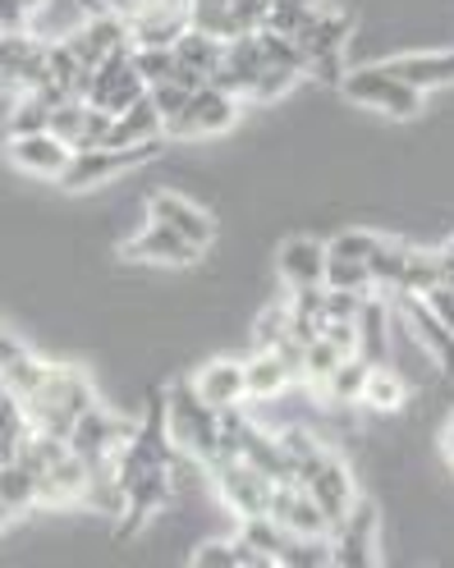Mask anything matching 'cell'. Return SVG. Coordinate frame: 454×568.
<instances>
[{
  "label": "cell",
  "instance_id": "cell-1",
  "mask_svg": "<svg viewBox=\"0 0 454 568\" xmlns=\"http://www.w3.org/2000/svg\"><path fill=\"white\" fill-rule=\"evenodd\" d=\"M23 408H28L32 432H47V436L69 440L74 422L97 408V389H92V381H88L83 367H74V363H51L47 385H42Z\"/></svg>",
  "mask_w": 454,
  "mask_h": 568
},
{
  "label": "cell",
  "instance_id": "cell-2",
  "mask_svg": "<svg viewBox=\"0 0 454 568\" xmlns=\"http://www.w3.org/2000/svg\"><path fill=\"white\" fill-rule=\"evenodd\" d=\"M161 408H165V436H170V445L212 468L216 464V408L198 395L193 381H174L165 389Z\"/></svg>",
  "mask_w": 454,
  "mask_h": 568
},
{
  "label": "cell",
  "instance_id": "cell-3",
  "mask_svg": "<svg viewBox=\"0 0 454 568\" xmlns=\"http://www.w3.org/2000/svg\"><path fill=\"white\" fill-rule=\"evenodd\" d=\"M340 92L349 101L367 105V111H381L386 120H413L417 111H423V92L400 83L386 64H359V69H349V74L340 79Z\"/></svg>",
  "mask_w": 454,
  "mask_h": 568
},
{
  "label": "cell",
  "instance_id": "cell-4",
  "mask_svg": "<svg viewBox=\"0 0 454 568\" xmlns=\"http://www.w3.org/2000/svg\"><path fill=\"white\" fill-rule=\"evenodd\" d=\"M157 152H161V138L143 142V148H124V152H115V148H83V152L69 156V165L60 174V189L64 193H88V189L115 180V174H124V170H138L143 161H152Z\"/></svg>",
  "mask_w": 454,
  "mask_h": 568
},
{
  "label": "cell",
  "instance_id": "cell-5",
  "mask_svg": "<svg viewBox=\"0 0 454 568\" xmlns=\"http://www.w3.org/2000/svg\"><path fill=\"white\" fill-rule=\"evenodd\" d=\"M47 79V42H38L32 32H0V92L28 97Z\"/></svg>",
  "mask_w": 454,
  "mask_h": 568
},
{
  "label": "cell",
  "instance_id": "cell-6",
  "mask_svg": "<svg viewBox=\"0 0 454 568\" xmlns=\"http://www.w3.org/2000/svg\"><path fill=\"white\" fill-rule=\"evenodd\" d=\"M133 432H138V422L115 417V413H107L97 404L92 413H83L74 422V432H69V449H74L79 458H88V464H101V458H120L129 449Z\"/></svg>",
  "mask_w": 454,
  "mask_h": 568
},
{
  "label": "cell",
  "instance_id": "cell-7",
  "mask_svg": "<svg viewBox=\"0 0 454 568\" xmlns=\"http://www.w3.org/2000/svg\"><path fill=\"white\" fill-rule=\"evenodd\" d=\"M331 559L335 568H376V505L372 500H354L335 531H331Z\"/></svg>",
  "mask_w": 454,
  "mask_h": 568
},
{
  "label": "cell",
  "instance_id": "cell-8",
  "mask_svg": "<svg viewBox=\"0 0 454 568\" xmlns=\"http://www.w3.org/2000/svg\"><path fill=\"white\" fill-rule=\"evenodd\" d=\"M239 111H243V101H239V97H230V92H221V88L206 83V88L193 92L184 120L174 124L165 138H221V133L234 129Z\"/></svg>",
  "mask_w": 454,
  "mask_h": 568
},
{
  "label": "cell",
  "instance_id": "cell-9",
  "mask_svg": "<svg viewBox=\"0 0 454 568\" xmlns=\"http://www.w3.org/2000/svg\"><path fill=\"white\" fill-rule=\"evenodd\" d=\"M212 477H216L221 500H225L239 518H262V514H271V490H275V486H271L258 468L243 464V458H225V464L212 468Z\"/></svg>",
  "mask_w": 454,
  "mask_h": 568
},
{
  "label": "cell",
  "instance_id": "cell-10",
  "mask_svg": "<svg viewBox=\"0 0 454 568\" xmlns=\"http://www.w3.org/2000/svg\"><path fill=\"white\" fill-rule=\"evenodd\" d=\"M120 257L124 262H148V266H193L198 257H202V247H193L189 239H180L174 230H165V225H157V221H148L143 230H138L124 247H120Z\"/></svg>",
  "mask_w": 454,
  "mask_h": 568
},
{
  "label": "cell",
  "instance_id": "cell-11",
  "mask_svg": "<svg viewBox=\"0 0 454 568\" xmlns=\"http://www.w3.org/2000/svg\"><path fill=\"white\" fill-rule=\"evenodd\" d=\"M148 211H152V221L174 230L180 239H189L193 247H212L216 239V221H212V211H202L198 202L180 197V193H152L148 197Z\"/></svg>",
  "mask_w": 454,
  "mask_h": 568
},
{
  "label": "cell",
  "instance_id": "cell-12",
  "mask_svg": "<svg viewBox=\"0 0 454 568\" xmlns=\"http://www.w3.org/2000/svg\"><path fill=\"white\" fill-rule=\"evenodd\" d=\"M174 468V464H170ZM170 468H152L143 473L129 490H124V514H120V537H133L143 523H152L174 495V473Z\"/></svg>",
  "mask_w": 454,
  "mask_h": 568
},
{
  "label": "cell",
  "instance_id": "cell-13",
  "mask_svg": "<svg viewBox=\"0 0 454 568\" xmlns=\"http://www.w3.org/2000/svg\"><path fill=\"white\" fill-rule=\"evenodd\" d=\"M6 156H10V165L19 170V174H32V180H51V184H60V174H64V165H69V152L60 138H51V133H28V138H10V148H6Z\"/></svg>",
  "mask_w": 454,
  "mask_h": 568
},
{
  "label": "cell",
  "instance_id": "cell-14",
  "mask_svg": "<svg viewBox=\"0 0 454 568\" xmlns=\"http://www.w3.org/2000/svg\"><path fill=\"white\" fill-rule=\"evenodd\" d=\"M307 500L317 505L322 514H326V523H331V531H335V523L354 509V500H359V486H354V473H349V464L340 454H331L326 464L317 468V477H312L307 486Z\"/></svg>",
  "mask_w": 454,
  "mask_h": 568
},
{
  "label": "cell",
  "instance_id": "cell-15",
  "mask_svg": "<svg viewBox=\"0 0 454 568\" xmlns=\"http://www.w3.org/2000/svg\"><path fill=\"white\" fill-rule=\"evenodd\" d=\"M400 312H404V326L413 335V344L427 353V358H436V367L454 372V335L436 322V312L427 307V298L417 294H400Z\"/></svg>",
  "mask_w": 454,
  "mask_h": 568
},
{
  "label": "cell",
  "instance_id": "cell-16",
  "mask_svg": "<svg viewBox=\"0 0 454 568\" xmlns=\"http://www.w3.org/2000/svg\"><path fill=\"white\" fill-rule=\"evenodd\" d=\"M129 19V42L133 51L138 47H161V51H174V42L189 32V10H161V6H143L138 0Z\"/></svg>",
  "mask_w": 454,
  "mask_h": 568
},
{
  "label": "cell",
  "instance_id": "cell-17",
  "mask_svg": "<svg viewBox=\"0 0 454 568\" xmlns=\"http://www.w3.org/2000/svg\"><path fill=\"white\" fill-rule=\"evenodd\" d=\"M88 477H92L88 458H79L74 449H69L64 458H56V464L38 477V505H51V509H60V505H83Z\"/></svg>",
  "mask_w": 454,
  "mask_h": 568
},
{
  "label": "cell",
  "instance_id": "cell-18",
  "mask_svg": "<svg viewBox=\"0 0 454 568\" xmlns=\"http://www.w3.org/2000/svg\"><path fill=\"white\" fill-rule=\"evenodd\" d=\"M271 518L281 523L290 537H331L326 514L307 500L303 486H275L271 490Z\"/></svg>",
  "mask_w": 454,
  "mask_h": 568
},
{
  "label": "cell",
  "instance_id": "cell-19",
  "mask_svg": "<svg viewBox=\"0 0 454 568\" xmlns=\"http://www.w3.org/2000/svg\"><path fill=\"white\" fill-rule=\"evenodd\" d=\"M275 271L290 290H307V284H326V243L294 234L281 243V257H275Z\"/></svg>",
  "mask_w": 454,
  "mask_h": 568
},
{
  "label": "cell",
  "instance_id": "cell-20",
  "mask_svg": "<svg viewBox=\"0 0 454 568\" xmlns=\"http://www.w3.org/2000/svg\"><path fill=\"white\" fill-rule=\"evenodd\" d=\"M386 69L400 79V83H408V88H417V92H432V88H450L454 83V51H423V55H395V60H386Z\"/></svg>",
  "mask_w": 454,
  "mask_h": 568
},
{
  "label": "cell",
  "instance_id": "cell-21",
  "mask_svg": "<svg viewBox=\"0 0 454 568\" xmlns=\"http://www.w3.org/2000/svg\"><path fill=\"white\" fill-rule=\"evenodd\" d=\"M193 389L212 404V408H234L249 399V385H243V363L239 358H216L193 376Z\"/></svg>",
  "mask_w": 454,
  "mask_h": 568
},
{
  "label": "cell",
  "instance_id": "cell-22",
  "mask_svg": "<svg viewBox=\"0 0 454 568\" xmlns=\"http://www.w3.org/2000/svg\"><path fill=\"white\" fill-rule=\"evenodd\" d=\"M243 464L258 468L271 486H294V468H290V458L281 449V440H275V432H262V426H253L249 440H243Z\"/></svg>",
  "mask_w": 454,
  "mask_h": 568
},
{
  "label": "cell",
  "instance_id": "cell-23",
  "mask_svg": "<svg viewBox=\"0 0 454 568\" xmlns=\"http://www.w3.org/2000/svg\"><path fill=\"white\" fill-rule=\"evenodd\" d=\"M386 316H391V307L381 303V298H363V307H359V316H354V326H359V358L367 363V367H386V358H391V344H386Z\"/></svg>",
  "mask_w": 454,
  "mask_h": 568
},
{
  "label": "cell",
  "instance_id": "cell-24",
  "mask_svg": "<svg viewBox=\"0 0 454 568\" xmlns=\"http://www.w3.org/2000/svg\"><path fill=\"white\" fill-rule=\"evenodd\" d=\"M349 32H354L349 14H340V10H317L312 28H303L294 42L303 47V55H307V60H322V55H340V51H344Z\"/></svg>",
  "mask_w": 454,
  "mask_h": 568
},
{
  "label": "cell",
  "instance_id": "cell-25",
  "mask_svg": "<svg viewBox=\"0 0 454 568\" xmlns=\"http://www.w3.org/2000/svg\"><path fill=\"white\" fill-rule=\"evenodd\" d=\"M157 138H165V133H161V115H157L152 97H143V101L129 105V111H124V115L111 124L107 148L124 152V148H143V142H157Z\"/></svg>",
  "mask_w": 454,
  "mask_h": 568
},
{
  "label": "cell",
  "instance_id": "cell-26",
  "mask_svg": "<svg viewBox=\"0 0 454 568\" xmlns=\"http://www.w3.org/2000/svg\"><path fill=\"white\" fill-rule=\"evenodd\" d=\"M243 385H249V399H258V404H271V399H281L285 389H294L290 372L281 367V358L266 353V348H258L253 358L243 363Z\"/></svg>",
  "mask_w": 454,
  "mask_h": 568
},
{
  "label": "cell",
  "instance_id": "cell-27",
  "mask_svg": "<svg viewBox=\"0 0 454 568\" xmlns=\"http://www.w3.org/2000/svg\"><path fill=\"white\" fill-rule=\"evenodd\" d=\"M221 60H225V42L206 38V32H198V28H189L184 38L174 42V64L189 69V74H202L206 83H212V74L221 69Z\"/></svg>",
  "mask_w": 454,
  "mask_h": 568
},
{
  "label": "cell",
  "instance_id": "cell-28",
  "mask_svg": "<svg viewBox=\"0 0 454 568\" xmlns=\"http://www.w3.org/2000/svg\"><path fill=\"white\" fill-rule=\"evenodd\" d=\"M28 436H32V422H28L23 399L10 395V389H0V464H14Z\"/></svg>",
  "mask_w": 454,
  "mask_h": 568
},
{
  "label": "cell",
  "instance_id": "cell-29",
  "mask_svg": "<svg viewBox=\"0 0 454 568\" xmlns=\"http://www.w3.org/2000/svg\"><path fill=\"white\" fill-rule=\"evenodd\" d=\"M88 124H92V105L88 101H64V105H56V111H51L47 133L60 138L69 152H83L88 148Z\"/></svg>",
  "mask_w": 454,
  "mask_h": 568
},
{
  "label": "cell",
  "instance_id": "cell-30",
  "mask_svg": "<svg viewBox=\"0 0 454 568\" xmlns=\"http://www.w3.org/2000/svg\"><path fill=\"white\" fill-rule=\"evenodd\" d=\"M239 546L253 550V555H266V559H281V550L290 546V531L275 523L271 514H262V518H239Z\"/></svg>",
  "mask_w": 454,
  "mask_h": 568
},
{
  "label": "cell",
  "instance_id": "cell-31",
  "mask_svg": "<svg viewBox=\"0 0 454 568\" xmlns=\"http://www.w3.org/2000/svg\"><path fill=\"white\" fill-rule=\"evenodd\" d=\"M0 500L14 518L38 509V473H28L23 464H0Z\"/></svg>",
  "mask_w": 454,
  "mask_h": 568
},
{
  "label": "cell",
  "instance_id": "cell-32",
  "mask_svg": "<svg viewBox=\"0 0 454 568\" xmlns=\"http://www.w3.org/2000/svg\"><path fill=\"white\" fill-rule=\"evenodd\" d=\"M404 266H408V243H400V239H381L376 253L367 257V271H372L376 290H400Z\"/></svg>",
  "mask_w": 454,
  "mask_h": 568
},
{
  "label": "cell",
  "instance_id": "cell-33",
  "mask_svg": "<svg viewBox=\"0 0 454 568\" xmlns=\"http://www.w3.org/2000/svg\"><path fill=\"white\" fill-rule=\"evenodd\" d=\"M404 399H408V381L400 372H391V367H372L363 404L376 408V413H395V408H404Z\"/></svg>",
  "mask_w": 454,
  "mask_h": 568
},
{
  "label": "cell",
  "instance_id": "cell-34",
  "mask_svg": "<svg viewBox=\"0 0 454 568\" xmlns=\"http://www.w3.org/2000/svg\"><path fill=\"white\" fill-rule=\"evenodd\" d=\"M367 376H372V367H367L363 358H344V363L335 367V376L322 385V395L335 399V404H363Z\"/></svg>",
  "mask_w": 454,
  "mask_h": 568
},
{
  "label": "cell",
  "instance_id": "cell-35",
  "mask_svg": "<svg viewBox=\"0 0 454 568\" xmlns=\"http://www.w3.org/2000/svg\"><path fill=\"white\" fill-rule=\"evenodd\" d=\"M441 284V253H423V247H408V266H404V280L395 294H417L427 298Z\"/></svg>",
  "mask_w": 454,
  "mask_h": 568
},
{
  "label": "cell",
  "instance_id": "cell-36",
  "mask_svg": "<svg viewBox=\"0 0 454 568\" xmlns=\"http://www.w3.org/2000/svg\"><path fill=\"white\" fill-rule=\"evenodd\" d=\"M349 358L344 348H335L331 339H312L307 348H303V385H312V389H322L331 376H335V367Z\"/></svg>",
  "mask_w": 454,
  "mask_h": 568
},
{
  "label": "cell",
  "instance_id": "cell-37",
  "mask_svg": "<svg viewBox=\"0 0 454 568\" xmlns=\"http://www.w3.org/2000/svg\"><path fill=\"white\" fill-rule=\"evenodd\" d=\"M281 568H335L331 559V537H290V546L275 559Z\"/></svg>",
  "mask_w": 454,
  "mask_h": 568
},
{
  "label": "cell",
  "instance_id": "cell-38",
  "mask_svg": "<svg viewBox=\"0 0 454 568\" xmlns=\"http://www.w3.org/2000/svg\"><path fill=\"white\" fill-rule=\"evenodd\" d=\"M326 290H344V294H372L376 284H372V271L367 262H344V257H331L326 253Z\"/></svg>",
  "mask_w": 454,
  "mask_h": 568
},
{
  "label": "cell",
  "instance_id": "cell-39",
  "mask_svg": "<svg viewBox=\"0 0 454 568\" xmlns=\"http://www.w3.org/2000/svg\"><path fill=\"white\" fill-rule=\"evenodd\" d=\"M258 47L266 55V64H281V69H299V74H307V55L294 38H285V32L275 28H258Z\"/></svg>",
  "mask_w": 454,
  "mask_h": 568
},
{
  "label": "cell",
  "instance_id": "cell-40",
  "mask_svg": "<svg viewBox=\"0 0 454 568\" xmlns=\"http://www.w3.org/2000/svg\"><path fill=\"white\" fill-rule=\"evenodd\" d=\"M299 79H303L299 69L266 64L262 74L253 79V88H249V97H243V101H258V105H266V101H281V97H290V92H294V83H299Z\"/></svg>",
  "mask_w": 454,
  "mask_h": 568
},
{
  "label": "cell",
  "instance_id": "cell-41",
  "mask_svg": "<svg viewBox=\"0 0 454 568\" xmlns=\"http://www.w3.org/2000/svg\"><path fill=\"white\" fill-rule=\"evenodd\" d=\"M148 97H152V105H157V115H161V133H170L174 124L184 120V111H189V101H193V92L184 88V83H161V88H148Z\"/></svg>",
  "mask_w": 454,
  "mask_h": 568
},
{
  "label": "cell",
  "instance_id": "cell-42",
  "mask_svg": "<svg viewBox=\"0 0 454 568\" xmlns=\"http://www.w3.org/2000/svg\"><path fill=\"white\" fill-rule=\"evenodd\" d=\"M133 69H138V79H143L148 88H161V83L174 79V51L138 47V51H133Z\"/></svg>",
  "mask_w": 454,
  "mask_h": 568
},
{
  "label": "cell",
  "instance_id": "cell-43",
  "mask_svg": "<svg viewBox=\"0 0 454 568\" xmlns=\"http://www.w3.org/2000/svg\"><path fill=\"white\" fill-rule=\"evenodd\" d=\"M47 120H51V111L38 97H14V105H10V138L47 133Z\"/></svg>",
  "mask_w": 454,
  "mask_h": 568
},
{
  "label": "cell",
  "instance_id": "cell-44",
  "mask_svg": "<svg viewBox=\"0 0 454 568\" xmlns=\"http://www.w3.org/2000/svg\"><path fill=\"white\" fill-rule=\"evenodd\" d=\"M376 243H381V234H372V230H340L326 243V253L331 257H344V262H367L376 253Z\"/></svg>",
  "mask_w": 454,
  "mask_h": 568
},
{
  "label": "cell",
  "instance_id": "cell-45",
  "mask_svg": "<svg viewBox=\"0 0 454 568\" xmlns=\"http://www.w3.org/2000/svg\"><path fill=\"white\" fill-rule=\"evenodd\" d=\"M253 339H258V348H275L281 339H290V303H275V307H266L262 316H258V326H253Z\"/></svg>",
  "mask_w": 454,
  "mask_h": 568
},
{
  "label": "cell",
  "instance_id": "cell-46",
  "mask_svg": "<svg viewBox=\"0 0 454 568\" xmlns=\"http://www.w3.org/2000/svg\"><path fill=\"white\" fill-rule=\"evenodd\" d=\"M189 568H239V541H202Z\"/></svg>",
  "mask_w": 454,
  "mask_h": 568
},
{
  "label": "cell",
  "instance_id": "cell-47",
  "mask_svg": "<svg viewBox=\"0 0 454 568\" xmlns=\"http://www.w3.org/2000/svg\"><path fill=\"white\" fill-rule=\"evenodd\" d=\"M363 307V294H344V290H326V312L322 322H354Z\"/></svg>",
  "mask_w": 454,
  "mask_h": 568
},
{
  "label": "cell",
  "instance_id": "cell-48",
  "mask_svg": "<svg viewBox=\"0 0 454 568\" xmlns=\"http://www.w3.org/2000/svg\"><path fill=\"white\" fill-rule=\"evenodd\" d=\"M32 19L38 14H32L23 0H0V32H28Z\"/></svg>",
  "mask_w": 454,
  "mask_h": 568
},
{
  "label": "cell",
  "instance_id": "cell-49",
  "mask_svg": "<svg viewBox=\"0 0 454 568\" xmlns=\"http://www.w3.org/2000/svg\"><path fill=\"white\" fill-rule=\"evenodd\" d=\"M427 307L436 312V322L454 335V290H450V284H436V290L427 294Z\"/></svg>",
  "mask_w": 454,
  "mask_h": 568
},
{
  "label": "cell",
  "instance_id": "cell-50",
  "mask_svg": "<svg viewBox=\"0 0 454 568\" xmlns=\"http://www.w3.org/2000/svg\"><path fill=\"white\" fill-rule=\"evenodd\" d=\"M28 353H32L28 344H19L14 335H6V331H0V376H10V372H14V367L28 358Z\"/></svg>",
  "mask_w": 454,
  "mask_h": 568
},
{
  "label": "cell",
  "instance_id": "cell-51",
  "mask_svg": "<svg viewBox=\"0 0 454 568\" xmlns=\"http://www.w3.org/2000/svg\"><path fill=\"white\" fill-rule=\"evenodd\" d=\"M441 284H450V290H454V239L441 247Z\"/></svg>",
  "mask_w": 454,
  "mask_h": 568
},
{
  "label": "cell",
  "instance_id": "cell-52",
  "mask_svg": "<svg viewBox=\"0 0 454 568\" xmlns=\"http://www.w3.org/2000/svg\"><path fill=\"white\" fill-rule=\"evenodd\" d=\"M239 568H281L275 559H266V555H253V550H243L239 546Z\"/></svg>",
  "mask_w": 454,
  "mask_h": 568
},
{
  "label": "cell",
  "instance_id": "cell-53",
  "mask_svg": "<svg viewBox=\"0 0 454 568\" xmlns=\"http://www.w3.org/2000/svg\"><path fill=\"white\" fill-rule=\"evenodd\" d=\"M441 445H445V454H450V464H454V417L445 422V440H441Z\"/></svg>",
  "mask_w": 454,
  "mask_h": 568
},
{
  "label": "cell",
  "instance_id": "cell-54",
  "mask_svg": "<svg viewBox=\"0 0 454 568\" xmlns=\"http://www.w3.org/2000/svg\"><path fill=\"white\" fill-rule=\"evenodd\" d=\"M10 518H14V514L6 509V500H0V531H6V523H10Z\"/></svg>",
  "mask_w": 454,
  "mask_h": 568
},
{
  "label": "cell",
  "instance_id": "cell-55",
  "mask_svg": "<svg viewBox=\"0 0 454 568\" xmlns=\"http://www.w3.org/2000/svg\"><path fill=\"white\" fill-rule=\"evenodd\" d=\"M23 6H28L32 14H38V10H47V0H23Z\"/></svg>",
  "mask_w": 454,
  "mask_h": 568
}]
</instances>
